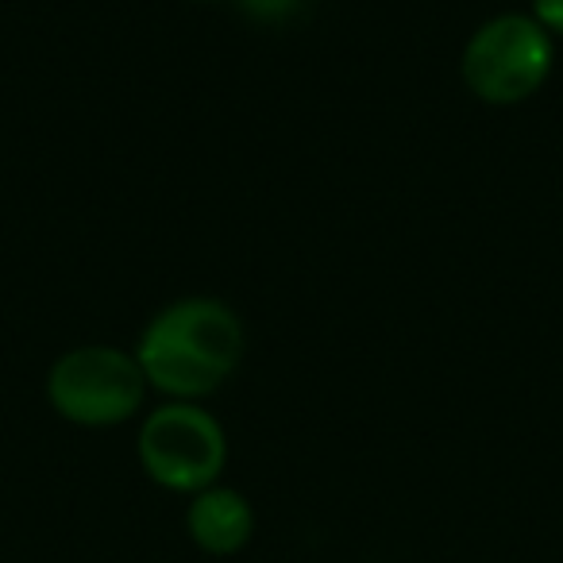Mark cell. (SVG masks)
Instances as JSON below:
<instances>
[{"mask_svg":"<svg viewBox=\"0 0 563 563\" xmlns=\"http://www.w3.org/2000/svg\"><path fill=\"white\" fill-rule=\"evenodd\" d=\"M555 66V40L529 12H501L471 32L460 78L471 97L494 109L525 104L544 89Z\"/></svg>","mask_w":563,"mask_h":563,"instance_id":"6da1fadb","label":"cell"},{"mask_svg":"<svg viewBox=\"0 0 563 563\" xmlns=\"http://www.w3.org/2000/svg\"><path fill=\"white\" fill-rule=\"evenodd\" d=\"M147 390L135 352L112 344L70 347L47 371L51 409L81 429H112L132 421L147 401Z\"/></svg>","mask_w":563,"mask_h":563,"instance_id":"7a4b0ae2","label":"cell"},{"mask_svg":"<svg viewBox=\"0 0 563 563\" xmlns=\"http://www.w3.org/2000/svg\"><path fill=\"white\" fill-rule=\"evenodd\" d=\"M140 463L151 483L174 494H201L228 467V432L197 401H166L140 429Z\"/></svg>","mask_w":563,"mask_h":563,"instance_id":"3957f363","label":"cell"},{"mask_svg":"<svg viewBox=\"0 0 563 563\" xmlns=\"http://www.w3.org/2000/svg\"><path fill=\"white\" fill-rule=\"evenodd\" d=\"M147 329L163 332L166 340L194 352L197 360H205L228 378L235 375L243 352H247V332H243L240 313L220 298H178L158 309Z\"/></svg>","mask_w":563,"mask_h":563,"instance_id":"277c9868","label":"cell"},{"mask_svg":"<svg viewBox=\"0 0 563 563\" xmlns=\"http://www.w3.org/2000/svg\"><path fill=\"white\" fill-rule=\"evenodd\" d=\"M135 360H140L151 390H158L170 401H201L228 383V375H220L217 367H209L155 329H143L140 344H135Z\"/></svg>","mask_w":563,"mask_h":563,"instance_id":"5b68a950","label":"cell"},{"mask_svg":"<svg viewBox=\"0 0 563 563\" xmlns=\"http://www.w3.org/2000/svg\"><path fill=\"white\" fill-rule=\"evenodd\" d=\"M186 529L194 544L209 555H235L247 548L251 532H255V509L232 486H209V490L194 494L186 514Z\"/></svg>","mask_w":563,"mask_h":563,"instance_id":"8992f818","label":"cell"},{"mask_svg":"<svg viewBox=\"0 0 563 563\" xmlns=\"http://www.w3.org/2000/svg\"><path fill=\"white\" fill-rule=\"evenodd\" d=\"M251 20H263V24H278V20H290L294 12L306 4V0H235Z\"/></svg>","mask_w":563,"mask_h":563,"instance_id":"52a82bcc","label":"cell"},{"mask_svg":"<svg viewBox=\"0 0 563 563\" xmlns=\"http://www.w3.org/2000/svg\"><path fill=\"white\" fill-rule=\"evenodd\" d=\"M529 16L537 20L552 40H563V0H532Z\"/></svg>","mask_w":563,"mask_h":563,"instance_id":"ba28073f","label":"cell"},{"mask_svg":"<svg viewBox=\"0 0 563 563\" xmlns=\"http://www.w3.org/2000/svg\"><path fill=\"white\" fill-rule=\"evenodd\" d=\"M201 4H224V0H201Z\"/></svg>","mask_w":563,"mask_h":563,"instance_id":"9c48e42d","label":"cell"}]
</instances>
